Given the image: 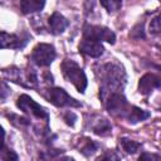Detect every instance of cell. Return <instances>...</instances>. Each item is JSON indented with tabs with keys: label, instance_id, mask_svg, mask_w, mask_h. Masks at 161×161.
Here are the masks:
<instances>
[{
	"label": "cell",
	"instance_id": "cell-1",
	"mask_svg": "<svg viewBox=\"0 0 161 161\" xmlns=\"http://www.w3.org/2000/svg\"><path fill=\"white\" fill-rule=\"evenodd\" d=\"M126 77L125 72L121 67L116 64H106L102 67V87H101V97L104 98L106 93L109 96L119 89H122L125 84Z\"/></svg>",
	"mask_w": 161,
	"mask_h": 161
},
{
	"label": "cell",
	"instance_id": "cell-2",
	"mask_svg": "<svg viewBox=\"0 0 161 161\" xmlns=\"http://www.w3.org/2000/svg\"><path fill=\"white\" fill-rule=\"evenodd\" d=\"M60 68L64 78L70 82L80 93H83L87 88V77L83 69L72 59H64L60 64Z\"/></svg>",
	"mask_w": 161,
	"mask_h": 161
},
{
	"label": "cell",
	"instance_id": "cell-3",
	"mask_svg": "<svg viewBox=\"0 0 161 161\" xmlns=\"http://www.w3.org/2000/svg\"><path fill=\"white\" fill-rule=\"evenodd\" d=\"M16 106L23 112H25V113H28V114H30L35 118L45 119V121H48V118H49L48 112L40 104H38L31 97H29L28 94L19 96L18 99H16Z\"/></svg>",
	"mask_w": 161,
	"mask_h": 161
},
{
	"label": "cell",
	"instance_id": "cell-4",
	"mask_svg": "<svg viewBox=\"0 0 161 161\" xmlns=\"http://www.w3.org/2000/svg\"><path fill=\"white\" fill-rule=\"evenodd\" d=\"M55 48L52 44L40 43L38 44L31 53V60L38 67H48L52 64V62L55 59Z\"/></svg>",
	"mask_w": 161,
	"mask_h": 161
},
{
	"label": "cell",
	"instance_id": "cell-5",
	"mask_svg": "<svg viewBox=\"0 0 161 161\" xmlns=\"http://www.w3.org/2000/svg\"><path fill=\"white\" fill-rule=\"evenodd\" d=\"M83 38L84 39H91V40H96V42H107L113 44L116 42V35L114 33L106 28V26H101V25H86L83 29Z\"/></svg>",
	"mask_w": 161,
	"mask_h": 161
},
{
	"label": "cell",
	"instance_id": "cell-6",
	"mask_svg": "<svg viewBox=\"0 0 161 161\" xmlns=\"http://www.w3.org/2000/svg\"><path fill=\"white\" fill-rule=\"evenodd\" d=\"M45 97L52 104L57 107H79L80 106V103L77 99L72 98L64 89L58 87L48 89Z\"/></svg>",
	"mask_w": 161,
	"mask_h": 161
},
{
	"label": "cell",
	"instance_id": "cell-7",
	"mask_svg": "<svg viewBox=\"0 0 161 161\" xmlns=\"http://www.w3.org/2000/svg\"><path fill=\"white\" fill-rule=\"evenodd\" d=\"M106 108L109 113L114 116H122V117H126L130 111L127 99L119 92H114L108 96V98L106 99Z\"/></svg>",
	"mask_w": 161,
	"mask_h": 161
},
{
	"label": "cell",
	"instance_id": "cell-8",
	"mask_svg": "<svg viewBox=\"0 0 161 161\" xmlns=\"http://www.w3.org/2000/svg\"><path fill=\"white\" fill-rule=\"evenodd\" d=\"M161 87V77L155 73H146L138 82V92L143 96L150 94L153 89Z\"/></svg>",
	"mask_w": 161,
	"mask_h": 161
},
{
	"label": "cell",
	"instance_id": "cell-9",
	"mask_svg": "<svg viewBox=\"0 0 161 161\" xmlns=\"http://www.w3.org/2000/svg\"><path fill=\"white\" fill-rule=\"evenodd\" d=\"M79 48V52L88 55V57H92V58H98L103 54V45L99 43V42H96V40H91V39H84L79 43L78 45Z\"/></svg>",
	"mask_w": 161,
	"mask_h": 161
},
{
	"label": "cell",
	"instance_id": "cell-10",
	"mask_svg": "<svg viewBox=\"0 0 161 161\" xmlns=\"http://www.w3.org/2000/svg\"><path fill=\"white\" fill-rule=\"evenodd\" d=\"M48 24H49L50 33L54 34V35H58V34H62V33L67 29V26L69 25V21H68L67 18H64L60 13L55 11V13H53V14L49 16Z\"/></svg>",
	"mask_w": 161,
	"mask_h": 161
},
{
	"label": "cell",
	"instance_id": "cell-11",
	"mask_svg": "<svg viewBox=\"0 0 161 161\" xmlns=\"http://www.w3.org/2000/svg\"><path fill=\"white\" fill-rule=\"evenodd\" d=\"M4 73H5V74H9L10 79H11L13 82H15V83H19V84H23V86H24V80H23L24 78H23V75H21L20 69L13 68V69H8V70H5ZM25 79H26V82H28V87H34V86L36 84V82H38L35 73H34V72H31V70H29V72L26 73Z\"/></svg>",
	"mask_w": 161,
	"mask_h": 161
},
{
	"label": "cell",
	"instance_id": "cell-12",
	"mask_svg": "<svg viewBox=\"0 0 161 161\" xmlns=\"http://www.w3.org/2000/svg\"><path fill=\"white\" fill-rule=\"evenodd\" d=\"M26 40H23L19 35L15 34H9L6 31H1V38H0V47L3 49L11 48V49H19L25 45Z\"/></svg>",
	"mask_w": 161,
	"mask_h": 161
},
{
	"label": "cell",
	"instance_id": "cell-13",
	"mask_svg": "<svg viewBox=\"0 0 161 161\" xmlns=\"http://www.w3.org/2000/svg\"><path fill=\"white\" fill-rule=\"evenodd\" d=\"M45 3L43 0H21L20 1V9L23 14H31L35 11H39L44 8Z\"/></svg>",
	"mask_w": 161,
	"mask_h": 161
},
{
	"label": "cell",
	"instance_id": "cell-14",
	"mask_svg": "<svg viewBox=\"0 0 161 161\" xmlns=\"http://www.w3.org/2000/svg\"><path fill=\"white\" fill-rule=\"evenodd\" d=\"M148 117H150V113H148L147 111L141 109V108L135 107V106H131V107H130V111H128V113H127V116H126V118H127L128 122H131V123H137V122L143 121V119H146V118H148Z\"/></svg>",
	"mask_w": 161,
	"mask_h": 161
},
{
	"label": "cell",
	"instance_id": "cell-15",
	"mask_svg": "<svg viewBox=\"0 0 161 161\" xmlns=\"http://www.w3.org/2000/svg\"><path fill=\"white\" fill-rule=\"evenodd\" d=\"M111 130H112V126L111 123L106 119V118H99L97 121V123L93 126V132L96 135H99V136H107L111 133Z\"/></svg>",
	"mask_w": 161,
	"mask_h": 161
},
{
	"label": "cell",
	"instance_id": "cell-16",
	"mask_svg": "<svg viewBox=\"0 0 161 161\" xmlns=\"http://www.w3.org/2000/svg\"><path fill=\"white\" fill-rule=\"evenodd\" d=\"M119 141H121L122 148L127 153H136L138 151V148L141 147V143H138L136 141H132V140H128V138H121Z\"/></svg>",
	"mask_w": 161,
	"mask_h": 161
},
{
	"label": "cell",
	"instance_id": "cell-17",
	"mask_svg": "<svg viewBox=\"0 0 161 161\" xmlns=\"http://www.w3.org/2000/svg\"><path fill=\"white\" fill-rule=\"evenodd\" d=\"M1 158L4 161H18V155L5 145H1Z\"/></svg>",
	"mask_w": 161,
	"mask_h": 161
},
{
	"label": "cell",
	"instance_id": "cell-18",
	"mask_svg": "<svg viewBox=\"0 0 161 161\" xmlns=\"http://www.w3.org/2000/svg\"><path fill=\"white\" fill-rule=\"evenodd\" d=\"M101 5L104 6L108 13H111V11L118 10L122 6V3L118 0H103V1H101Z\"/></svg>",
	"mask_w": 161,
	"mask_h": 161
},
{
	"label": "cell",
	"instance_id": "cell-19",
	"mask_svg": "<svg viewBox=\"0 0 161 161\" xmlns=\"http://www.w3.org/2000/svg\"><path fill=\"white\" fill-rule=\"evenodd\" d=\"M150 31L152 34L161 33V14L151 20V23H150Z\"/></svg>",
	"mask_w": 161,
	"mask_h": 161
},
{
	"label": "cell",
	"instance_id": "cell-20",
	"mask_svg": "<svg viewBox=\"0 0 161 161\" xmlns=\"http://www.w3.org/2000/svg\"><path fill=\"white\" fill-rule=\"evenodd\" d=\"M96 148H97V145L93 142V141H87V143L82 147V153H84V155H92L94 151H96Z\"/></svg>",
	"mask_w": 161,
	"mask_h": 161
},
{
	"label": "cell",
	"instance_id": "cell-21",
	"mask_svg": "<svg viewBox=\"0 0 161 161\" xmlns=\"http://www.w3.org/2000/svg\"><path fill=\"white\" fill-rule=\"evenodd\" d=\"M131 35H132L133 38L136 36L137 39H140V38H145V34H143V26H142V24L136 25V26L133 28V30H132Z\"/></svg>",
	"mask_w": 161,
	"mask_h": 161
},
{
	"label": "cell",
	"instance_id": "cell-22",
	"mask_svg": "<svg viewBox=\"0 0 161 161\" xmlns=\"http://www.w3.org/2000/svg\"><path fill=\"white\" fill-rule=\"evenodd\" d=\"M64 121H65V123L67 125H69V126H74V121L77 119V117H75V114L73 113V112H67L65 114H64Z\"/></svg>",
	"mask_w": 161,
	"mask_h": 161
},
{
	"label": "cell",
	"instance_id": "cell-23",
	"mask_svg": "<svg viewBox=\"0 0 161 161\" xmlns=\"http://www.w3.org/2000/svg\"><path fill=\"white\" fill-rule=\"evenodd\" d=\"M138 161H155V160H153V155H150L147 152H143L138 157Z\"/></svg>",
	"mask_w": 161,
	"mask_h": 161
},
{
	"label": "cell",
	"instance_id": "cell-24",
	"mask_svg": "<svg viewBox=\"0 0 161 161\" xmlns=\"http://www.w3.org/2000/svg\"><path fill=\"white\" fill-rule=\"evenodd\" d=\"M1 88H3V91H1V99L4 101V99H5V93H6V91H8L6 84H5V83H3V84H1Z\"/></svg>",
	"mask_w": 161,
	"mask_h": 161
},
{
	"label": "cell",
	"instance_id": "cell-25",
	"mask_svg": "<svg viewBox=\"0 0 161 161\" xmlns=\"http://www.w3.org/2000/svg\"><path fill=\"white\" fill-rule=\"evenodd\" d=\"M97 161H113L112 160V157L111 156H108V155H103L102 157H99Z\"/></svg>",
	"mask_w": 161,
	"mask_h": 161
},
{
	"label": "cell",
	"instance_id": "cell-26",
	"mask_svg": "<svg viewBox=\"0 0 161 161\" xmlns=\"http://www.w3.org/2000/svg\"><path fill=\"white\" fill-rule=\"evenodd\" d=\"M153 160L155 161H161V156L160 155H153Z\"/></svg>",
	"mask_w": 161,
	"mask_h": 161
}]
</instances>
